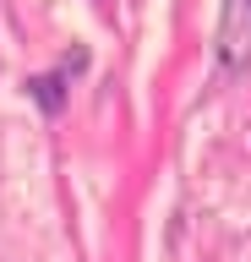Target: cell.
<instances>
[{
    "instance_id": "1",
    "label": "cell",
    "mask_w": 251,
    "mask_h": 262,
    "mask_svg": "<svg viewBox=\"0 0 251 262\" xmlns=\"http://www.w3.org/2000/svg\"><path fill=\"white\" fill-rule=\"evenodd\" d=\"M33 98H44V110H60V77L33 82Z\"/></svg>"
}]
</instances>
